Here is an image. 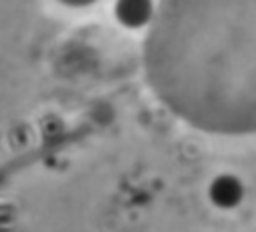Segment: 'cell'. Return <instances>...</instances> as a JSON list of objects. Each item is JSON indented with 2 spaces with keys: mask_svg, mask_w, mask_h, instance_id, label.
Masks as SVG:
<instances>
[{
  "mask_svg": "<svg viewBox=\"0 0 256 232\" xmlns=\"http://www.w3.org/2000/svg\"><path fill=\"white\" fill-rule=\"evenodd\" d=\"M158 10L156 0H114L112 12L116 22L126 30H142L154 22Z\"/></svg>",
  "mask_w": 256,
  "mask_h": 232,
  "instance_id": "1",
  "label": "cell"
},
{
  "mask_svg": "<svg viewBox=\"0 0 256 232\" xmlns=\"http://www.w3.org/2000/svg\"><path fill=\"white\" fill-rule=\"evenodd\" d=\"M244 182L230 172L218 174L208 184V200L220 210H232L244 200Z\"/></svg>",
  "mask_w": 256,
  "mask_h": 232,
  "instance_id": "2",
  "label": "cell"
},
{
  "mask_svg": "<svg viewBox=\"0 0 256 232\" xmlns=\"http://www.w3.org/2000/svg\"><path fill=\"white\" fill-rule=\"evenodd\" d=\"M56 2H60L66 8H88V6L96 4L98 0H56Z\"/></svg>",
  "mask_w": 256,
  "mask_h": 232,
  "instance_id": "3",
  "label": "cell"
}]
</instances>
